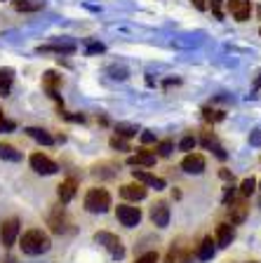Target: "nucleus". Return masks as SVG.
Instances as JSON below:
<instances>
[{
	"label": "nucleus",
	"mask_w": 261,
	"mask_h": 263,
	"mask_svg": "<svg viewBox=\"0 0 261 263\" xmlns=\"http://www.w3.org/2000/svg\"><path fill=\"white\" fill-rule=\"evenodd\" d=\"M22 252L28 254V256H40V254L49 252V247H52V242H49V235L47 233H43V230L33 228V230H26L22 235Z\"/></svg>",
	"instance_id": "1"
},
{
	"label": "nucleus",
	"mask_w": 261,
	"mask_h": 263,
	"mask_svg": "<svg viewBox=\"0 0 261 263\" xmlns=\"http://www.w3.org/2000/svg\"><path fill=\"white\" fill-rule=\"evenodd\" d=\"M111 207V195L106 188H90L85 195V209L92 214H103Z\"/></svg>",
	"instance_id": "2"
},
{
	"label": "nucleus",
	"mask_w": 261,
	"mask_h": 263,
	"mask_svg": "<svg viewBox=\"0 0 261 263\" xmlns=\"http://www.w3.org/2000/svg\"><path fill=\"white\" fill-rule=\"evenodd\" d=\"M94 240H97L99 245L106 247L113 258H123V256H125V247H123V240H120L118 235H113V233H109V230H99L97 235H94Z\"/></svg>",
	"instance_id": "3"
},
{
	"label": "nucleus",
	"mask_w": 261,
	"mask_h": 263,
	"mask_svg": "<svg viewBox=\"0 0 261 263\" xmlns=\"http://www.w3.org/2000/svg\"><path fill=\"white\" fill-rule=\"evenodd\" d=\"M118 221L125 228H134L139 221H142V212H139V207H130V204H120L118 207Z\"/></svg>",
	"instance_id": "4"
},
{
	"label": "nucleus",
	"mask_w": 261,
	"mask_h": 263,
	"mask_svg": "<svg viewBox=\"0 0 261 263\" xmlns=\"http://www.w3.org/2000/svg\"><path fill=\"white\" fill-rule=\"evenodd\" d=\"M28 162H31L33 172H38V174H43V176H49V174H55L57 172V164L43 153H33Z\"/></svg>",
	"instance_id": "5"
},
{
	"label": "nucleus",
	"mask_w": 261,
	"mask_h": 263,
	"mask_svg": "<svg viewBox=\"0 0 261 263\" xmlns=\"http://www.w3.org/2000/svg\"><path fill=\"white\" fill-rule=\"evenodd\" d=\"M132 176H134V181L142 183V186H151V188H155V191H163L165 188V179H160V176L151 174V172H146V170H132Z\"/></svg>",
	"instance_id": "6"
},
{
	"label": "nucleus",
	"mask_w": 261,
	"mask_h": 263,
	"mask_svg": "<svg viewBox=\"0 0 261 263\" xmlns=\"http://www.w3.org/2000/svg\"><path fill=\"white\" fill-rule=\"evenodd\" d=\"M0 237H3V245L12 247L19 237V221L16 219H5L3 221V228H0Z\"/></svg>",
	"instance_id": "7"
},
{
	"label": "nucleus",
	"mask_w": 261,
	"mask_h": 263,
	"mask_svg": "<svg viewBox=\"0 0 261 263\" xmlns=\"http://www.w3.org/2000/svg\"><path fill=\"white\" fill-rule=\"evenodd\" d=\"M181 170L188 174H202L205 172V158L200 153H188L181 160Z\"/></svg>",
	"instance_id": "8"
},
{
	"label": "nucleus",
	"mask_w": 261,
	"mask_h": 263,
	"mask_svg": "<svg viewBox=\"0 0 261 263\" xmlns=\"http://www.w3.org/2000/svg\"><path fill=\"white\" fill-rule=\"evenodd\" d=\"M229 10L238 22H247L252 14V0H229Z\"/></svg>",
	"instance_id": "9"
},
{
	"label": "nucleus",
	"mask_w": 261,
	"mask_h": 263,
	"mask_svg": "<svg viewBox=\"0 0 261 263\" xmlns=\"http://www.w3.org/2000/svg\"><path fill=\"white\" fill-rule=\"evenodd\" d=\"M151 221L158 228H167V223H169V207H167V202H155L151 207Z\"/></svg>",
	"instance_id": "10"
},
{
	"label": "nucleus",
	"mask_w": 261,
	"mask_h": 263,
	"mask_svg": "<svg viewBox=\"0 0 261 263\" xmlns=\"http://www.w3.org/2000/svg\"><path fill=\"white\" fill-rule=\"evenodd\" d=\"M127 164L130 167H153L155 164V155L148 153L146 148H142V151H136V155L127 158Z\"/></svg>",
	"instance_id": "11"
},
{
	"label": "nucleus",
	"mask_w": 261,
	"mask_h": 263,
	"mask_svg": "<svg viewBox=\"0 0 261 263\" xmlns=\"http://www.w3.org/2000/svg\"><path fill=\"white\" fill-rule=\"evenodd\" d=\"M120 195L125 197V200H144L146 197V186H142V183H127V186L120 188Z\"/></svg>",
	"instance_id": "12"
},
{
	"label": "nucleus",
	"mask_w": 261,
	"mask_h": 263,
	"mask_svg": "<svg viewBox=\"0 0 261 263\" xmlns=\"http://www.w3.org/2000/svg\"><path fill=\"white\" fill-rule=\"evenodd\" d=\"M76 188H78V183L73 179H66V181H61L59 183V202L61 204H68L73 200V195H76Z\"/></svg>",
	"instance_id": "13"
},
{
	"label": "nucleus",
	"mask_w": 261,
	"mask_h": 263,
	"mask_svg": "<svg viewBox=\"0 0 261 263\" xmlns=\"http://www.w3.org/2000/svg\"><path fill=\"white\" fill-rule=\"evenodd\" d=\"M233 237H235L233 223H221L217 228V245L219 247H229L231 242H233Z\"/></svg>",
	"instance_id": "14"
},
{
	"label": "nucleus",
	"mask_w": 261,
	"mask_h": 263,
	"mask_svg": "<svg viewBox=\"0 0 261 263\" xmlns=\"http://www.w3.org/2000/svg\"><path fill=\"white\" fill-rule=\"evenodd\" d=\"M59 85H61V76H57L55 71H47L43 76V87L47 89V94L52 99H59L57 97V87H59Z\"/></svg>",
	"instance_id": "15"
},
{
	"label": "nucleus",
	"mask_w": 261,
	"mask_h": 263,
	"mask_svg": "<svg viewBox=\"0 0 261 263\" xmlns=\"http://www.w3.org/2000/svg\"><path fill=\"white\" fill-rule=\"evenodd\" d=\"M28 134V137L33 139V141H38V143H43V146H52L55 143V139H52V134H47L45 129H40V127H26L24 129Z\"/></svg>",
	"instance_id": "16"
},
{
	"label": "nucleus",
	"mask_w": 261,
	"mask_h": 263,
	"mask_svg": "<svg viewBox=\"0 0 261 263\" xmlns=\"http://www.w3.org/2000/svg\"><path fill=\"white\" fill-rule=\"evenodd\" d=\"M12 7L16 12H38L45 7L43 0H12Z\"/></svg>",
	"instance_id": "17"
},
{
	"label": "nucleus",
	"mask_w": 261,
	"mask_h": 263,
	"mask_svg": "<svg viewBox=\"0 0 261 263\" xmlns=\"http://www.w3.org/2000/svg\"><path fill=\"white\" fill-rule=\"evenodd\" d=\"M229 216H231V223H242L247 216V204L245 202H233L229 209Z\"/></svg>",
	"instance_id": "18"
},
{
	"label": "nucleus",
	"mask_w": 261,
	"mask_h": 263,
	"mask_svg": "<svg viewBox=\"0 0 261 263\" xmlns=\"http://www.w3.org/2000/svg\"><path fill=\"white\" fill-rule=\"evenodd\" d=\"M12 80H14V71H12V68H3V71H0V97H7V94H10Z\"/></svg>",
	"instance_id": "19"
},
{
	"label": "nucleus",
	"mask_w": 261,
	"mask_h": 263,
	"mask_svg": "<svg viewBox=\"0 0 261 263\" xmlns=\"http://www.w3.org/2000/svg\"><path fill=\"white\" fill-rule=\"evenodd\" d=\"M212 256H214V242H212V237H205L200 242V247H198V258L200 261H210Z\"/></svg>",
	"instance_id": "20"
},
{
	"label": "nucleus",
	"mask_w": 261,
	"mask_h": 263,
	"mask_svg": "<svg viewBox=\"0 0 261 263\" xmlns=\"http://www.w3.org/2000/svg\"><path fill=\"white\" fill-rule=\"evenodd\" d=\"M202 146L210 148V151H214L217 153V158H226V151H223L221 146L217 143V139H214V134H210V132H205V137H202Z\"/></svg>",
	"instance_id": "21"
},
{
	"label": "nucleus",
	"mask_w": 261,
	"mask_h": 263,
	"mask_svg": "<svg viewBox=\"0 0 261 263\" xmlns=\"http://www.w3.org/2000/svg\"><path fill=\"white\" fill-rule=\"evenodd\" d=\"M0 158L7 160V162H19L22 153H19L14 146H10V143H0Z\"/></svg>",
	"instance_id": "22"
},
{
	"label": "nucleus",
	"mask_w": 261,
	"mask_h": 263,
	"mask_svg": "<svg viewBox=\"0 0 261 263\" xmlns=\"http://www.w3.org/2000/svg\"><path fill=\"white\" fill-rule=\"evenodd\" d=\"M172 151H174V141H172V139H163V141L158 143V155H160V158H167Z\"/></svg>",
	"instance_id": "23"
},
{
	"label": "nucleus",
	"mask_w": 261,
	"mask_h": 263,
	"mask_svg": "<svg viewBox=\"0 0 261 263\" xmlns=\"http://www.w3.org/2000/svg\"><path fill=\"white\" fill-rule=\"evenodd\" d=\"M202 118H205L207 122H219V120H223V113L221 110H214V108H202Z\"/></svg>",
	"instance_id": "24"
},
{
	"label": "nucleus",
	"mask_w": 261,
	"mask_h": 263,
	"mask_svg": "<svg viewBox=\"0 0 261 263\" xmlns=\"http://www.w3.org/2000/svg\"><path fill=\"white\" fill-rule=\"evenodd\" d=\"M256 191V179L254 176H250V179H245L242 181V186H240V193H242V195H252V193Z\"/></svg>",
	"instance_id": "25"
},
{
	"label": "nucleus",
	"mask_w": 261,
	"mask_h": 263,
	"mask_svg": "<svg viewBox=\"0 0 261 263\" xmlns=\"http://www.w3.org/2000/svg\"><path fill=\"white\" fill-rule=\"evenodd\" d=\"M115 132H118V137L127 139V137H134L136 134V127L134 125H123V122H120V125L115 127Z\"/></svg>",
	"instance_id": "26"
},
{
	"label": "nucleus",
	"mask_w": 261,
	"mask_h": 263,
	"mask_svg": "<svg viewBox=\"0 0 261 263\" xmlns=\"http://www.w3.org/2000/svg\"><path fill=\"white\" fill-rule=\"evenodd\" d=\"M73 45H45V47H40V52H66V54H68V52H73Z\"/></svg>",
	"instance_id": "27"
},
{
	"label": "nucleus",
	"mask_w": 261,
	"mask_h": 263,
	"mask_svg": "<svg viewBox=\"0 0 261 263\" xmlns=\"http://www.w3.org/2000/svg\"><path fill=\"white\" fill-rule=\"evenodd\" d=\"M109 143H111V148H115V151H130V143H127L123 137H118V134H115V137H111Z\"/></svg>",
	"instance_id": "28"
},
{
	"label": "nucleus",
	"mask_w": 261,
	"mask_h": 263,
	"mask_svg": "<svg viewBox=\"0 0 261 263\" xmlns=\"http://www.w3.org/2000/svg\"><path fill=\"white\" fill-rule=\"evenodd\" d=\"M196 139H193V137H184V139H181V143H179V148H181V151H193V148H196Z\"/></svg>",
	"instance_id": "29"
},
{
	"label": "nucleus",
	"mask_w": 261,
	"mask_h": 263,
	"mask_svg": "<svg viewBox=\"0 0 261 263\" xmlns=\"http://www.w3.org/2000/svg\"><path fill=\"white\" fill-rule=\"evenodd\" d=\"M134 263H158V254L155 252H148V254H144V256H139Z\"/></svg>",
	"instance_id": "30"
},
{
	"label": "nucleus",
	"mask_w": 261,
	"mask_h": 263,
	"mask_svg": "<svg viewBox=\"0 0 261 263\" xmlns=\"http://www.w3.org/2000/svg\"><path fill=\"white\" fill-rule=\"evenodd\" d=\"M221 3H223V0H210V5H212V12H214V16H217V19H223Z\"/></svg>",
	"instance_id": "31"
},
{
	"label": "nucleus",
	"mask_w": 261,
	"mask_h": 263,
	"mask_svg": "<svg viewBox=\"0 0 261 263\" xmlns=\"http://www.w3.org/2000/svg\"><path fill=\"white\" fill-rule=\"evenodd\" d=\"M250 143L252 146H261V129H254L250 134Z\"/></svg>",
	"instance_id": "32"
},
{
	"label": "nucleus",
	"mask_w": 261,
	"mask_h": 263,
	"mask_svg": "<svg viewBox=\"0 0 261 263\" xmlns=\"http://www.w3.org/2000/svg\"><path fill=\"white\" fill-rule=\"evenodd\" d=\"M12 129H14V122L5 120V118H0V132H12Z\"/></svg>",
	"instance_id": "33"
},
{
	"label": "nucleus",
	"mask_w": 261,
	"mask_h": 263,
	"mask_svg": "<svg viewBox=\"0 0 261 263\" xmlns=\"http://www.w3.org/2000/svg\"><path fill=\"white\" fill-rule=\"evenodd\" d=\"M97 52H103V45L101 43H92L87 47V54H97Z\"/></svg>",
	"instance_id": "34"
},
{
	"label": "nucleus",
	"mask_w": 261,
	"mask_h": 263,
	"mask_svg": "<svg viewBox=\"0 0 261 263\" xmlns=\"http://www.w3.org/2000/svg\"><path fill=\"white\" fill-rule=\"evenodd\" d=\"M142 141L144 143H155V134H151V132H144V134H142Z\"/></svg>",
	"instance_id": "35"
},
{
	"label": "nucleus",
	"mask_w": 261,
	"mask_h": 263,
	"mask_svg": "<svg viewBox=\"0 0 261 263\" xmlns=\"http://www.w3.org/2000/svg\"><path fill=\"white\" fill-rule=\"evenodd\" d=\"M221 179H226V181H233V174H231L229 170H221Z\"/></svg>",
	"instance_id": "36"
},
{
	"label": "nucleus",
	"mask_w": 261,
	"mask_h": 263,
	"mask_svg": "<svg viewBox=\"0 0 261 263\" xmlns=\"http://www.w3.org/2000/svg\"><path fill=\"white\" fill-rule=\"evenodd\" d=\"M193 5H196L198 10H205V7H207V3H205V0H193Z\"/></svg>",
	"instance_id": "37"
},
{
	"label": "nucleus",
	"mask_w": 261,
	"mask_h": 263,
	"mask_svg": "<svg viewBox=\"0 0 261 263\" xmlns=\"http://www.w3.org/2000/svg\"><path fill=\"white\" fill-rule=\"evenodd\" d=\"M259 87H261V76L254 80V89H259Z\"/></svg>",
	"instance_id": "38"
},
{
	"label": "nucleus",
	"mask_w": 261,
	"mask_h": 263,
	"mask_svg": "<svg viewBox=\"0 0 261 263\" xmlns=\"http://www.w3.org/2000/svg\"><path fill=\"white\" fill-rule=\"evenodd\" d=\"M259 16H261V7H259Z\"/></svg>",
	"instance_id": "39"
},
{
	"label": "nucleus",
	"mask_w": 261,
	"mask_h": 263,
	"mask_svg": "<svg viewBox=\"0 0 261 263\" xmlns=\"http://www.w3.org/2000/svg\"><path fill=\"white\" fill-rule=\"evenodd\" d=\"M250 263H256V261H250Z\"/></svg>",
	"instance_id": "40"
}]
</instances>
